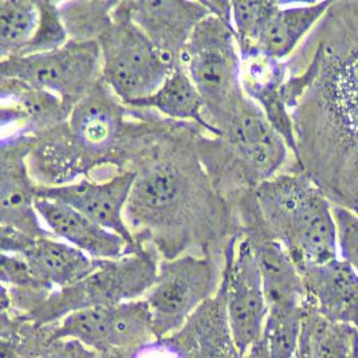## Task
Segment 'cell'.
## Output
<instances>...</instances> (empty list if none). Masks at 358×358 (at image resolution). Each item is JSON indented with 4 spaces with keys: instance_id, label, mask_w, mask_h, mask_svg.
<instances>
[{
    "instance_id": "obj_9",
    "label": "cell",
    "mask_w": 358,
    "mask_h": 358,
    "mask_svg": "<svg viewBox=\"0 0 358 358\" xmlns=\"http://www.w3.org/2000/svg\"><path fill=\"white\" fill-rule=\"evenodd\" d=\"M0 78L26 82L74 106L102 81L99 46L70 39L49 52L11 57L0 61Z\"/></svg>"
},
{
    "instance_id": "obj_4",
    "label": "cell",
    "mask_w": 358,
    "mask_h": 358,
    "mask_svg": "<svg viewBox=\"0 0 358 358\" xmlns=\"http://www.w3.org/2000/svg\"><path fill=\"white\" fill-rule=\"evenodd\" d=\"M266 228L298 271L340 258L331 201L294 163L255 188Z\"/></svg>"
},
{
    "instance_id": "obj_31",
    "label": "cell",
    "mask_w": 358,
    "mask_h": 358,
    "mask_svg": "<svg viewBox=\"0 0 358 358\" xmlns=\"http://www.w3.org/2000/svg\"><path fill=\"white\" fill-rule=\"evenodd\" d=\"M245 358H273V356L268 352L266 342L262 338L245 353Z\"/></svg>"
},
{
    "instance_id": "obj_15",
    "label": "cell",
    "mask_w": 358,
    "mask_h": 358,
    "mask_svg": "<svg viewBox=\"0 0 358 358\" xmlns=\"http://www.w3.org/2000/svg\"><path fill=\"white\" fill-rule=\"evenodd\" d=\"M128 3L134 23L159 50L171 70L181 66V57L191 35L200 22L211 14L206 1L136 0Z\"/></svg>"
},
{
    "instance_id": "obj_32",
    "label": "cell",
    "mask_w": 358,
    "mask_h": 358,
    "mask_svg": "<svg viewBox=\"0 0 358 358\" xmlns=\"http://www.w3.org/2000/svg\"><path fill=\"white\" fill-rule=\"evenodd\" d=\"M295 358H313L310 353L309 341H308V336L305 333V330H302V340H301V346L298 350V355Z\"/></svg>"
},
{
    "instance_id": "obj_8",
    "label": "cell",
    "mask_w": 358,
    "mask_h": 358,
    "mask_svg": "<svg viewBox=\"0 0 358 358\" xmlns=\"http://www.w3.org/2000/svg\"><path fill=\"white\" fill-rule=\"evenodd\" d=\"M223 271L222 263L195 254L160 259L156 280L144 296L159 340L175 334L196 310L216 295Z\"/></svg>"
},
{
    "instance_id": "obj_30",
    "label": "cell",
    "mask_w": 358,
    "mask_h": 358,
    "mask_svg": "<svg viewBox=\"0 0 358 358\" xmlns=\"http://www.w3.org/2000/svg\"><path fill=\"white\" fill-rule=\"evenodd\" d=\"M36 358H99L94 350L70 338L50 341Z\"/></svg>"
},
{
    "instance_id": "obj_25",
    "label": "cell",
    "mask_w": 358,
    "mask_h": 358,
    "mask_svg": "<svg viewBox=\"0 0 358 358\" xmlns=\"http://www.w3.org/2000/svg\"><path fill=\"white\" fill-rule=\"evenodd\" d=\"M117 1H66L59 11L71 41L97 42L109 26Z\"/></svg>"
},
{
    "instance_id": "obj_2",
    "label": "cell",
    "mask_w": 358,
    "mask_h": 358,
    "mask_svg": "<svg viewBox=\"0 0 358 358\" xmlns=\"http://www.w3.org/2000/svg\"><path fill=\"white\" fill-rule=\"evenodd\" d=\"M128 168L136 178L125 222L136 242L153 247L162 259L195 254L224 266L242 232L200 160L197 140L204 129L156 112Z\"/></svg>"
},
{
    "instance_id": "obj_12",
    "label": "cell",
    "mask_w": 358,
    "mask_h": 358,
    "mask_svg": "<svg viewBox=\"0 0 358 358\" xmlns=\"http://www.w3.org/2000/svg\"><path fill=\"white\" fill-rule=\"evenodd\" d=\"M34 138L10 133L0 148V223L33 238L52 236L36 212V182L29 168Z\"/></svg>"
},
{
    "instance_id": "obj_6",
    "label": "cell",
    "mask_w": 358,
    "mask_h": 358,
    "mask_svg": "<svg viewBox=\"0 0 358 358\" xmlns=\"http://www.w3.org/2000/svg\"><path fill=\"white\" fill-rule=\"evenodd\" d=\"M160 259L153 247L141 245L121 258L99 261L92 274L54 290L26 320L38 326L55 325L80 310L143 299L156 280Z\"/></svg>"
},
{
    "instance_id": "obj_27",
    "label": "cell",
    "mask_w": 358,
    "mask_h": 358,
    "mask_svg": "<svg viewBox=\"0 0 358 358\" xmlns=\"http://www.w3.org/2000/svg\"><path fill=\"white\" fill-rule=\"evenodd\" d=\"M305 310L289 314H267L263 341L273 358H295L298 355Z\"/></svg>"
},
{
    "instance_id": "obj_28",
    "label": "cell",
    "mask_w": 358,
    "mask_h": 358,
    "mask_svg": "<svg viewBox=\"0 0 358 358\" xmlns=\"http://www.w3.org/2000/svg\"><path fill=\"white\" fill-rule=\"evenodd\" d=\"M38 24L31 41L17 57L49 52L65 46L70 41L65 22L59 11V3L36 1Z\"/></svg>"
},
{
    "instance_id": "obj_17",
    "label": "cell",
    "mask_w": 358,
    "mask_h": 358,
    "mask_svg": "<svg viewBox=\"0 0 358 358\" xmlns=\"http://www.w3.org/2000/svg\"><path fill=\"white\" fill-rule=\"evenodd\" d=\"M166 340L182 358H245L228 324L224 275L216 295Z\"/></svg>"
},
{
    "instance_id": "obj_20",
    "label": "cell",
    "mask_w": 358,
    "mask_h": 358,
    "mask_svg": "<svg viewBox=\"0 0 358 358\" xmlns=\"http://www.w3.org/2000/svg\"><path fill=\"white\" fill-rule=\"evenodd\" d=\"M241 59V80L245 96L261 108L268 122L286 141L295 159L296 143L293 117L282 98V86L287 78L286 61H278L262 52H254Z\"/></svg>"
},
{
    "instance_id": "obj_3",
    "label": "cell",
    "mask_w": 358,
    "mask_h": 358,
    "mask_svg": "<svg viewBox=\"0 0 358 358\" xmlns=\"http://www.w3.org/2000/svg\"><path fill=\"white\" fill-rule=\"evenodd\" d=\"M137 120L103 81L77 102L64 125L34 137L29 168L41 187L127 172Z\"/></svg>"
},
{
    "instance_id": "obj_7",
    "label": "cell",
    "mask_w": 358,
    "mask_h": 358,
    "mask_svg": "<svg viewBox=\"0 0 358 358\" xmlns=\"http://www.w3.org/2000/svg\"><path fill=\"white\" fill-rule=\"evenodd\" d=\"M97 43L102 81L125 105L155 93L172 71L134 23L128 1H117Z\"/></svg>"
},
{
    "instance_id": "obj_19",
    "label": "cell",
    "mask_w": 358,
    "mask_h": 358,
    "mask_svg": "<svg viewBox=\"0 0 358 358\" xmlns=\"http://www.w3.org/2000/svg\"><path fill=\"white\" fill-rule=\"evenodd\" d=\"M306 303L326 320L358 330V274L341 258L299 271Z\"/></svg>"
},
{
    "instance_id": "obj_11",
    "label": "cell",
    "mask_w": 358,
    "mask_h": 358,
    "mask_svg": "<svg viewBox=\"0 0 358 358\" xmlns=\"http://www.w3.org/2000/svg\"><path fill=\"white\" fill-rule=\"evenodd\" d=\"M223 275L228 324L245 356L263 337L268 308L257 255L243 236L229 248Z\"/></svg>"
},
{
    "instance_id": "obj_5",
    "label": "cell",
    "mask_w": 358,
    "mask_h": 358,
    "mask_svg": "<svg viewBox=\"0 0 358 358\" xmlns=\"http://www.w3.org/2000/svg\"><path fill=\"white\" fill-rule=\"evenodd\" d=\"M181 65L203 99L208 133L220 137L228 120L247 99L241 80L242 59L232 19L210 14L191 35Z\"/></svg>"
},
{
    "instance_id": "obj_10",
    "label": "cell",
    "mask_w": 358,
    "mask_h": 358,
    "mask_svg": "<svg viewBox=\"0 0 358 358\" xmlns=\"http://www.w3.org/2000/svg\"><path fill=\"white\" fill-rule=\"evenodd\" d=\"M220 138L236 159L252 189L295 163L286 141L250 98L228 120Z\"/></svg>"
},
{
    "instance_id": "obj_33",
    "label": "cell",
    "mask_w": 358,
    "mask_h": 358,
    "mask_svg": "<svg viewBox=\"0 0 358 358\" xmlns=\"http://www.w3.org/2000/svg\"><path fill=\"white\" fill-rule=\"evenodd\" d=\"M355 358H358V350H357V353H356V357Z\"/></svg>"
},
{
    "instance_id": "obj_26",
    "label": "cell",
    "mask_w": 358,
    "mask_h": 358,
    "mask_svg": "<svg viewBox=\"0 0 358 358\" xmlns=\"http://www.w3.org/2000/svg\"><path fill=\"white\" fill-rule=\"evenodd\" d=\"M278 6L274 1H231L232 29L241 58L258 52L262 33Z\"/></svg>"
},
{
    "instance_id": "obj_1",
    "label": "cell",
    "mask_w": 358,
    "mask_h": 358,
    "mask_svg": "<svg viewBox=\"0 0 358 358\" xmlns=\"http://www.w3.org/2000/svg\"><path fill=\"white\" fill-rule=\"evenodd\" d=\"M286 65L295 162L333 206L358 215V0L331 1Z\"/></svg>"
},
{
    "instance_id": "obj_21",
    "label": "cell",
    "mask_w": 358,
    "mask_h": 358,
    "mask_svg": "<svg viewBox=\"0 0 358 358\" xmlns=\"http://www.w3.org/2000/svg\"><path fill=\"white\" fill-rule=\"evenodd\" d=\"M331 1L280 4L268 19L258 42V52L287 61L324 17Z\"/></svg>"
},
{
    "instance_id": "obj_18",
    "label": "cell",
    "mask_w": 358,
    "mask_h": 358,
    "mask_svg": "<svg viewBox=\"0 0 358 358\" xmlns=\"http://www.w3.org/2000/svg\"><path fill=\"white\" fill-rule=\"evenodd\" d=\"M1 128L17 127L14 133L41 136L64 125L73 105L62 98L14 78H0Z\"/></svg>"
},
{
    "instance_id": "obj_16",
    "label": "cell",
    "mask_w": 358,
    "mask_h": 358,
    "mask_svg": "<svg viewBox=\"0 0 358 358\" xmlns=\"http://www.w3.org/2000/svg\"><path fill=\"white\" fill-rule=\"evenodd\" d=\"M35 208L42 223L54 238L65 241L93 259H117L141 247H133L122 236L101 227L81 212L64 203L36 199Z\"/></svg>"
},
{
    "instance_id": "obj_14",
    "label": "cell",
    "mask_w": 358,
    "mask_h": 358,
    "mask_svg": "<svg viewBox=\"0 0 358 358\" xmlns=\"http://www.w3.org/2000/svg\"><path fill=\"white\" fill-rule=\"evenodd\" d=\"M1 252L17 254L35 279L51 292L80 282L97 268L99 261L54 236L33 238L1 226Z\"/></svg>"
},
{
    "instance_id": "obj_22",
    "label": "cell",
    "mask_w": 358,
    "mask_h": 358,
    "mask_svg": "<svg viewBox=\"0 0 358 358\" xmlns=\"http://www.w3.org/2000/svg\"><path fill=\"white\" fill-rule=\"evenodd\" d=\"M127 106L152 110L178 122L196 124L208 131L203 118V99L182 65L175 67L155 93L143 99L129 102Z\"/></svg>"
},
{
    "instance_id": "obj_13",
    "label": "cell",
    "mask_w": 358,
    "mask_h": 358,
    "mask_svg": "<svg viewBox=\"0 0 358 358\" xmlns=\"http://www.w3.org/2000/svg\"><path fill=\"white\" fill-rule=\"evenodd\" d=\"M136 175L120 172L105 180H77L61 187H36V199H49L81 212L86 217L140 247L125 222V207Z\"/></svg>"
},
{
    "instance_id": "obj_29",
    "label": "cell",
    "mask_w": 358,
    "mask_h": 358,
    "mask_svg": "<svg viewBox=\"0 0 358 358\" xmlns=\"http://www.w3.org/2000/svg\"><path fill=\"white\" fill-rule=\"evenodd\" d=\"M333 211L340 258L348 262L358 274V215L337 206H333Z\"/></svg>"
},
{
    "instance_id": "obj_24",
    "label": "cell",
    "mask_w": 358,
    "mask_h": 358,
    "mask_svg": "<svg viewBox=\"0 0 358 358\" xmlns=\"http://www.w3.org/2000/svg\"><path fill=\"white\" fill-rule=\"evenodd\" d=\"M38 24L36 1H0V61L17 57L31 41Z\"/></svg>"
},
{
    "instance_id": "obj_23",
    "label": "cell",
    "mask_w": 358,
    "mask_h": 358,
    "mask_svg": "<svg viewBox=\"0 0 358 358\" xmlns=\"http://www.w3.org/2000/svg\"><path fill=\"white\" fill-rule=\"evenodd\" d=\"M303 330L313 358H355L358 350V330L331 322L305 301Z\"/></svg>"
}]
</instances>
